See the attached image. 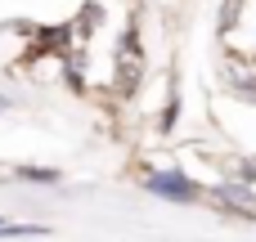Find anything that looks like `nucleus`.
<instances>
[{"mask_svg": "<svg viewBox=\"0 0 256 242\" xmlns=\"http://www.w3.org/2000/svg\"><path fill=\"white\" fill-rule=\"evenodd\" d=\"M144 189H153V193H162V198H176V202H194L202 189L184 175V171H176V166H166V171H148L144 175Z\"/></svg>", "mask_w": 256, "mask_h": 242, "instance_id": "f257e3e1", "label": "nucleus"}, {"mask_svg": "<svg viewBox=\"0 0 256 242\" xmlns=\"http://www.w3.org/2000/svg\"><path fill=\"white\" fill-rule=\"evenodd\" d=\"M22 180H58V171H40V166H22Z\"/></svg>", "mask_w": 256, "mask_h": 242, "instance_id": "f03ea898", "label": "nucleus"}, {"mask_svg": "<svg viewBox=\"0 0 256 242\" xmlns=\"http://www.w3.org/2000/svg\"><path fill=\"white\" fill-rule=\"evenodd\" d=\"M0 225H4V216H0Z\"/></svg>", "mask_w": 256, "mask_h": 242, "instance_id": "7ed1b4c3", "label": "nucleus"}]
</instances>
